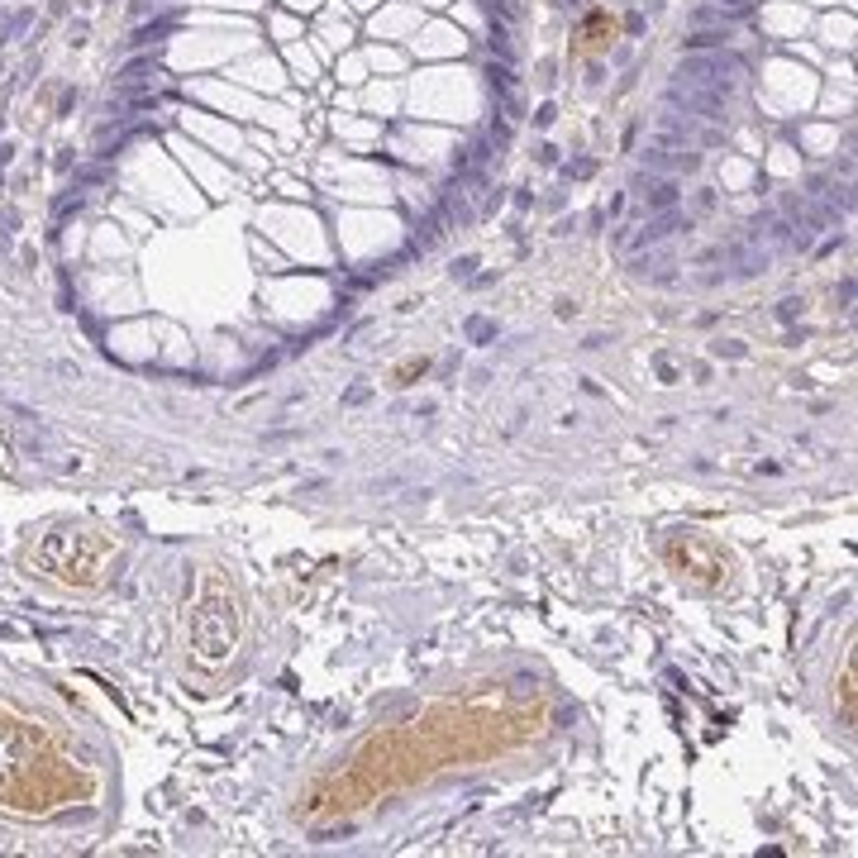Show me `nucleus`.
I'll use <instances>...</instances> for the list:
<instances>
[{
    "instance_id": "9d476101",
    "label": "nucleus",
    "mask_w": 858,
    "mask_h": 858,
    "mask_svg": "<svg viewBox=\"0 0 858 858\" xmlns=\"http://www.w3.org/2000/svg\"><path fill=\"white\" fill-rule=\"evenodd\" d=\"M473 267H477V258H463V263H453V277H473Z\"/></svg>"
},
{
    "instance_id": "f257e3e1",
    "label": "nucleus",
    "mask_w": 858,
    "mask_h": 858,
    "mask_svg": "<svg viewBox=\"0 0 858 858\" xmlns=\"http://www.w3.org/2000/svg\"><path fill=\"white\" fill-rule=\"evenodd\" d=\"M735 77H744V58L739 53H691L682 58L677 67V82L682 86H701V91H715V95H735Z\"/></svg>"
},
{
    "instance_id": "1a4fd4ad",
    "label": "nucleus",
    "mask_w": 858,
    "mask_h": 858,
    "mask_svg": "<svg viewBox=\"0 0 858 858\" xmlns=\"http://www.w3.org/2000/svg\"><path fill=\"white\" fill-rule=\"evenodd\" d=\"M796 310H801V300H796V296H791V300H782V305H777V315H782V320H791V315H796Z\"/></svg>"
},
{
    "instance_id": "423d86ee",
    "label": "nucleus",
    "mask_w": 858,
    "mask_h": 858,
    "mask_svg": "<svg viewBox=\"0 0 858 858\" xmlns=\"http://www.w3.org/2000/svg\"><path fill=\"white\" fill-rule=\"evenodd\" d=\"M672 200H677V187H672V182H654V187H649V205H658V210H667Z\"/></svg>"
},
{
    "instance_id": "9b49d317",
    "label": "nucleus",
    "mask_w": 858,
    "mask_h": 858,
    "mask_svg": "<svg viewBox=\"0 0 858 858\" xmlns=\"http://www.w3.org/2000/svg\"><path fill=\"white\" fill-rule=\"evenodd\" d=\"M473 339H491V324H486V320H473Z\"/></svg>"
},
{
    "instance_id": "39448f33",
    "label": "nucleus",
    "mask_w": 858,
    "mask_h": 858,
    "mask_svg": "<svg viewBox=\"0 0 858 858\" xmlns=\"http://www.w3.org/2000/svg\"><path fill=\"white\" fill-rule=\"evenodd\" d=\"M682 224V215H658V219H649V229L644 234H634V248H644V243H658V239H667L672 229Z\"/></svg>"
},
{
    "instance_id": "0eeeda50",
    "label": "nucleus",
    "mask_w": 858,
    "mask_h": 858,
    "mask_svg": "<svg viewBox=\"0 0 858 858\" xmlns=\"http://www.w3.org/2000/svg\"><path fill=\"white\" fill-rule=\"evenodd\" d=\"M444 215H449V219H453V224H468V219H473V210H468V205H463V200H453V195H449V200H444Z\"/></svg>"
},
{
    "instance_id": "7ed1b4c3",
    "label": "nucleus",
    "mask_w": 858,
    "mask_h": 858,
    "mask_svg": "<svg viewBox=\"0 0 858 858\" xmlns=\"http://www.w3.org/2000/svg\"><path fill=\"white\" fill-rule=\"evenodd\" d=\"M24 759H29V739H24L10 720H0V787L24 772Z\"/></svg>"
},
{
    "instance_id": "20e7f679",
    "label": "nucleus",
    "mask_w": 858,
    "mask_h": 858,
    "mask_svg": "<svg viewBox=\"0 0 858 858\" xmlns=\"http://www.w3.org/2000/svg\"><path fill=\"white\" fill-rule=\"evenodd\" d=\"M730 258H735V277H759L763 267L772 263V253H767V248H754V243H735Z\"/></svg>"
},
{
    "instance_id": "f03ea898",
    "label": "nucleus",
    "mask_w": 858,
    "mask_h": 858,
    "mask_svg": "<svg viewBox=\"0 0 858 858\" xmlns=\"http://www.w3.org/2000/svg\"><path fill=\"white\" fill-rule=\"evenodd\" d=\"M667 105L672 110H687V115H696V119H725V95L715 91H701V86H672L667 91Z\"/></svg>"
},
{
    "instance_id": "6e6552de",
    "label": "nucleus",
    "mask_w": 858,
    "mask_h": 858,
    "mask_svg": "<svg viewBox=\"0 0 858 858\" xmlns=\"http://www.w3.org/2000/svg\"><path fill=\"white\" fill-rule=\"evenodd\" d=\"M725 38H730L725 29H720V34H696V38H691V48H725Z\"/></svg>"
}]
</instances>
